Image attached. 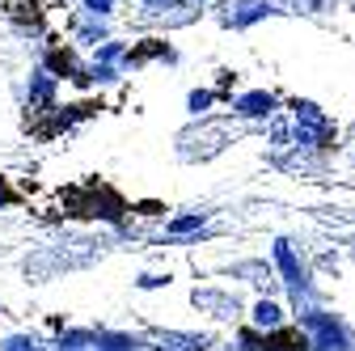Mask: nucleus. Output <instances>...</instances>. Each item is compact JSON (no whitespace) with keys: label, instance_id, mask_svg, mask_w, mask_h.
<instances>
[{"label":"nucleus","instance_id":"nucleus-1","mask_svg":"<svg viewBox=\"0 0 355 351\" xmlns=\"http://www.w3.org/2000/svg\"><path fill=\"white\" fill-rule=\"evenodd\" d=\"M51 351H153L148 334L110 330V326H72L55 339Z\"/></svg>","mask_w":355,"mask_h":351},{"label":"nucleus","instance_id":"nucleus-2","mask_svg":"<svg viewBox=\"0 0 355 351\" xmlns=\"http://www.w3.org/2000/svg\"><path fill=\"white\" fill-rule=\"evenodd\" d=\"M300 330L309 334V343H313V351H351L355 347V334L343 318L326 314V309H313V305H304V309L296 314Z\"/></svg>","mask_w":355,"mask_h":351},{"label":"nucleus","instance_id":"nucleus-3","mask_svg":"<svg viewBox=\"0 0 355 351\" xmlns=\"http://www.w3.org/2000/svg\"><path fill=\"white\" fill-rule=\"evenodd\" d=\"M271 267H275V275H284V284H288V292H292L296 305L313 296V280H309V267H304V258L296 254V246H292L288 237H275V246H271Z\"/></svg>","mask_w":355,"mask_h":351},{"label":"nucleus","instance_id":"nucleus-4","mask_svg":"<svg viewBox=\"0 0 355 351\" xmlns=\"http://www.w3.org/2000/svg\"><path fill=\"white\" fill-rule=\"evenodd\" d=\"M207 225H211V212H178L173 221L153 237V246H199V237H207Z\"/></svg>","mask_w":355,"mask_h":351},{"label":"nucleus","instance_id":"nucleus-5","mask_svg":"<svg viewBox=\"0 0 355 351\" xmlns=\"http://www.w3.org/2000/svg\"><path fill=\"white\" fill-rule=\"evenodd\" d=\"M275 13H284L275 0H229V5L220 9V26H229V30H250L254 22L275 17Z\"/></svg>","mask_w":355,"mask_h":351},{"label":"nucleus","instance_id":"nucleus-6","mask_svg":"<svg viewBox=\"0 0 355 351\" xmlns=\"http://www.w3.org/2000/svg\"><path fill=\"white\" fill-rule=\"evenodd\" d=\"M55 94H60V76H51L47 68H34L30 80H26V106L38 110V114H51L55 110Z\"/></svg>","mask_w":355,"mask_h":351},{"label":"nucleus","instance_id":"nucleus-7","mask_svg":"<svg viewBox=\"0 0 355 351\" xmlns=\"http://www.w3.org/2000/svg\"><path fill=\"white\" fill-rule=\"evenodd\" d=\"M191 305L199 314H211L220 322H229V318H241V300L237 292H220V288H195L191 292Z\"/></svg>","mask_w":355,"mask_h":351},{"label":"nucleus","instance_id":"nucleus-8","mask_svg":"<svg viewBox=\"0 0 355 351\" xmlns=\"http://www.w3.org/2000/svg\"><path fill=\"white\" fill-rule=\"evenodd\" d=\"M148 339H153V343H169V347H178V351H211V347H216V334H207V330L148 326Z\"/></svg>","mask_w":355,"mask_h":351},{"label":"nucleus","instance_id":"nucleus-9","mask_svg":"<svg viewBox=\"0 0 355 351\" xmlns=\"http://www.w3.org/2000/svg\"><path fill=\"white\" fill-rule=\"evenodd\" d=\"M229 106H233V114L237 119H275V94H266V89H245V94H237V98H229Z\"/></svg>","mask_w":355,"mask_h":351},{"label":"nucleus","instance_id":"nucleus-10","mask_svg":"<svg viewBox=\"0 0 355 351\" xmlns=\"http://www.w3.org/2000/svg\"><path fill=\"white\" fill-rule=\"evenodd\" d=\"M250 326H254V330H266V334L284 330V326H288L284 305H279V300H271V296H258V300L250 305Z\"/></svg>","mask_w":355,"mask_h":351},{"label":"nucleus","instance_id":"nucleus-11","mask_svg":"<svg viewBox=\"0 0 355 351\" xmlns=\"http://www.w3.org/2000/svg\"><path fill=\"white\" fill-rule=\"evenodd\" d=\"M292 123L296 127H313V131H334V123H330V114L318 106V102H309V98H292Z\"/></svg>","mask_w":355,"mask_h":351},{"label":"nucleus","instance_id":"nucleus-12","mask_svg":"<svg viewBox=\"0 0 355 351\" xmlns=\"http://www.w3.org/2000/svg\"><path fill=\"white\" fill-rule=\"evenodd\" d=\"M72 34H76V42L80 47H102V42H110L114 34H110V22H94V17H76L72 22Z\"/></svg>","mask_w":355,"mask_h":351},{"label":"nucleus","instance_id":"nucleus-13","mask_svg":"<svg viewBox=\"0 0 355 351\" xmlns=\"http://www.w3.org/2000/svg\"><path fill=\"white\" fill-rule=\"evenodd\" d=\"M229 275H233V280H245V284H271L275 267H271L266 258H245V262H233Z\"/></svg>","mask_w":355,"mask_h":351},{"label":"nucleus","instance_id":"nucleus-14","mask_svg":"<svg viewBox=\"0 0 355 351\" xmlns=\"http://www.w3.org/2000/svg\"><path fill=\"white\" fill-rule=\"evenodd\" d=\"M55 343H42L30 330H13V334H0V351H51Z\"/></svg>","mask_w":355,"mask_h":351},{"label":"nucleus","instance_id":"nucleus-15","mask_svg":"<svg viewBox=\"0 0 355 351\" xmlns=\"http://www.w3.org/2000/svg\"><path fill=\"white\" fill-rule=\"evenodd\" d=\"M271 351H313V343H309V334H304V330L296 334V330H288V326H284V330H275V334H271Z\"/></svg>","mask_w":355,"mask_h":351},{"label":"nucleus","instance_id":"nucleus-16","mask_svg":"<svg viewBox=\"0 0 355 351\" xmlns=\"http://www.w3.org/2000/svg\"><path fill=\"white\" fill-rule=\"evenodd\" d=\"M127 42H119V38H110V42H102V47L94 51V64H106V68H119L123 72V60H127Z\"/></svg>","mask_w":355,"mask_h":351},{"label":"nucleus","instance_id":"nucleus-17","mask_svg":"<svg viewBox=\"0 0 355 351\" xmlns=\"http://www.w3.org/2000/svg\"><path fill=\"white\" fill-rule=\"evenodd\" d=\"M216 102H220L216 89H191V94H187V114H191V119H207Z\"/></svg>","mask_w":355,"mask_h":351},{"label":"nucleus","instance_id":"nucleus-18","mask_svg":"<svg viewBox=\"0 0 355 351\" xmlns=\"http://www.w3.org/2000/svg\"><path fill=\"white\" fill-rule=\"evenodd\" d=\"M237 351H271V334L266 330H254V326H241L237 339H233Z\"/></svg>","mask_w":355,"mask_h":351},{"label":"nucleus","instance_id":"nucleus-19","mask_svg":"<svg viewBox=\"0 0 355 351\" xmlns=\"http://www.w3.org/2000/svg\"><path fill=\"white\" fill-rule=\"evenodd\" d=\"M80 17L110 22V17H114V0H80Z\"/></svg>","mask_w":355,"mask_h":351},{"label":"nucleus","instance_id":"nucleus-20","mask_svg":"<svg viewBox=\"0 0 355 351\" xmlns=\"http://www.w3.org/2000/svg\"><path fill=\"white\" fill-rule=\"evenodd\" d=\"M169 284H173L169 271H144V275H136V288H140V292H161V288H169Z\"/></svg>","mask_w":355,"mask_h":351},{"label":"nucleus","instance_id":"nucleus-21","mask_svg":"<svg viewBox=\"0 0 355 351\" xmlns=\"http://www.w3.org/2000/svg\"><path fill=\"white\" fill-rule=\"evenodd\" d=\"M123 72L119 68H106V64H89V85H114Z\"/></svg>","mask_w":355,"mask_h":351},{"label":"nucleus","instance_id":"nucleus-22","mask_svg":"<svg viewBox=\"0 0 355 351\" xmlns=\"http://www.w3.org/2000/svg\"><path fill=\"white\" fill-rule=\"evenodd\" d=\"M233 85H237V72L233 68H220L216 72V94L220 98H233Z\"/></svg>","mask_w":355,"mask_h":351},{"label":"nucleus","instance_id":"nucleus-23","mask_svg":"<svg viewBox=\"0 0 355 351\" xmlns=\"http://www.w3.org/2000/svg\"><path fill=\"white\" fill-rule=\"evenodd\" d=\"M271 140H275V148H288V144H292V127H288L284 119L271 123Z\"/></svg>","mask_w":355,"mask_h":351},{"label":"nucleus","instance_id":"nucleus-24","mask_svg":"<svg viewBox=\"0 0 355 351\" xmlns=\"http://www.w3.org/2000/svg\"><path fill=\"white\" fill-rule=\"evenodd\" d=\"M13 199H17V195H13V191H9V182H5V178H0V207H9V203H13Z\"/></svg>","mask_w":355,"mask_h":351},{"label":"nucleus","instance_id":"nucleus-25","mask_svg":"<svg viewBox=\"0 0 355 351\" xmlns=\"http://www.w3.org/2000/svg\"><path fill=\"white\" fill-rule=\"evenodd\" d=\"M140 5H153V0H140Z\"/></svg>","mask_w":355,"mask_h":351}]
</instances>
